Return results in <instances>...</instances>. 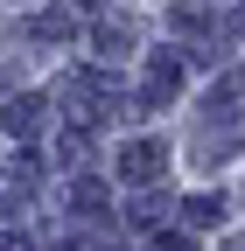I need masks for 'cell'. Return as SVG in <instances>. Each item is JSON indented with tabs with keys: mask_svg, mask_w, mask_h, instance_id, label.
Returning a JSON list of instances; mask_svg holds the SVG:
<instances>
[{
	"mask_svg": "<svg viewBox=\"0 0 245 251\" xmlns=\"http://www.w3.org/2000/svg\"><path fill=\"white\" fill-rule=\"evenodd\" d=\"M126 168H133V175H147V168H161V147H147V140H140V147H126Z\"/></svg>",
	"mask_w": 245,
	"mask_h": 251,
	"instance_id": "obj_1",
	"label": "cell"
}]
</instances>
